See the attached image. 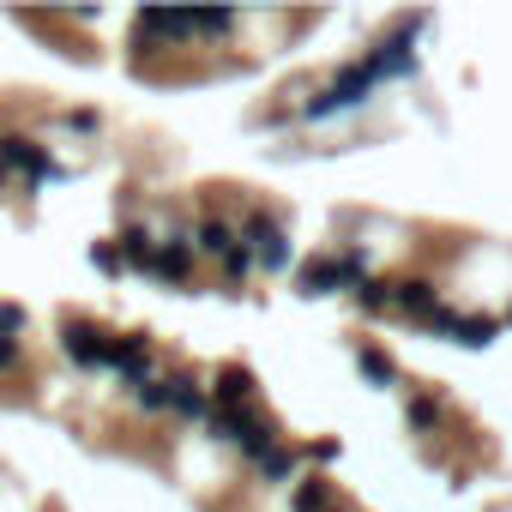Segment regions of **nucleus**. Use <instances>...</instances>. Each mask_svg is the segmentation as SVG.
I'll return each instance as SVG.
<instances>
[{
	"label": "nucleus",
	"mask_w": 512,
	"mask_h": 512,
	"mask_svg": "<svg viewBox=\"0 0 512 512\" xmlns=\"http://www.w3.org/2000/svg\"><path fill=\"white\" fill-rule=\"evenodd\" d=\"M428 19H404L392 37H380L368 55H362V67H368V79L380 85V79H410L416 73V31H422Z\"/></svg>",
	"instance_id": "1"
},
{
	"label": "nucleus",
	"mask_w": 512,
	"mask_h": 512,
	"mask_svg": "<svg viewBox=\"0 0 512 512\" xmlns=\"http://www.w3.org/2000/svg\"><path fill=\"white\" fill-rule=\"evenodd\" d=\"M241 247L253 253V266H260L266 278L290 272V235H284V223H278L272 211H253V217L241 223Z\"/></svg>",
	"instance_id": "2"
},
{
	"label": "nucleus",
	"mask_w": 512,
	"mask_h": 512,
	"mask_svg": "<svg viewBox=\"0 0 512 512\" xmlns=\"http://www.w3.org/2000/svg\"><path fill=\"white\" fill-rule=\"evenodd\" d=\"M181 37H193V13L145 7V13L133 19V55H139V61H145V55H157V49H169V43H181Z\"/></svg>",
	"instance_id": "3"
},
{
	"label": "nucleus",
	"mask_w": 512,
	"mask_h": 512,
	"mask_svg": "<svg viewBox=\"0 0 512 512\" xmlns=\"http://www.w3.org/2000/svg\"><path fill=\"white\" fill-rule=\"evenodd\" d=\"M368 91H374L368 67H362V61H350V67H338V79H332L320 97H308V103H302V115H308V121H320V115H332V109H356V103H368Z\"/></svg>",
	"instance_id": "4"
},
{
	"label": "nucleus",
	"mask_w": 512,
	"mask_h": 512,
	"mask_svg": "<svg viewBox=\"0 0 512 512\" xmlns=\"http://www.w3.org/2000/svg\"><path fill=\"white\" fill-rule=\"evenodd\" d=\"M109 338H115V332H103V326L85 320V314H67V320H61V356L79 362V368H109Z\"/></svg>",
	"instance_id": "5"
},
{
	"label": "nucleus",
	"mask_w": 512,
	"mask_h": 512,
	"mask_svg": "<svg viewBox=\"0 0 512 512\" xmlns=\"http://www.w3.org/2000/svg\"><path fill=\"white\" fill-rule=\"evenodd\" d=\"M0 169L25 175V187H43V181H55V175H61V169L49 163V151H43V145H31L25 133H0Z\"/></svg>",
	"instance_id": "6"
},
{
	"label": "nucleus",
	"mask_w": 512,
	"mask_h": 512,
	"mask_svg": "<svg viewBox=\"0 0 512 512\" xmlns=\"http://www.w3.org/2000/svg\"><path fill=\"white\" fill-rule=\"evenodd\" d=\"M109 368L121 374L127 392H139V386L151 380V338H145V332H115V338H109Z\"/></svg>",
	"instance_id": "7"
},
{
	"label": "nucleus",
	"mask_w": 512,
	"mask_h": 512,
	"mask_svg": "<svg viewBox=\"0 0 512 512\" xmlns=\"http://www.w3.org/2000/svg\"><path fill=\"white\" fill-rule=\"evenodd\" d=\"M193 253H199V247H193V235H187V229H169L145 278H157V284H187V272H193Z\"/></svg>",
	"instance_id": "8"
},
{
	"label": "nucleus",
	"mask_w": 512,
	"mask_h": 512,
	"mask_svg": "<svg viewBox=\"0 0 512 512\" xmlns=\"http://www.w3.org/2000/svg\"><path fill=\"white\" fill-rule=\"evenodd\" d=\"M169 416H181V422H205V416H211V386H205L199 374L175 368V374H169Z\"/></svg>",
	"instance_id": "9"
},
{
	"label": "nucleus",
	"mask_w": 512,
	"mask_h": 512,
	"mask_svg": "<svg viewBox=\"0 0 512 512\" xmlns=\"http://www.w3.org/2000/svg\"><path fill=\"white\" fill-rule=\"evenodd\" d=\"M253 386H260V380H253L247 362H223V368L211 374V404H217V410H241V404H253Z\"/></svg>",
	"instance_id": "10"
},
{
	"label": "nucleus",
	"mask_w": 512,
	"mask_h": 512,
	"mask_svg": "<svg viewBox=\"0 0 512 512\" xmlns=\"http://www.w3.org/2000/svg\"><path fill=\"white\" fill-rule=\"evenodd\" d=\"M205 428H211V440H229V446H241L247 434H260L266 422H260V410H253V404H241V410H217V404H211Z\"/></svg>",
	"instance_id": "11"
},
{
	"label": "nucleus",
	"mask_w": 512,
	"mask_h": 512,
	"mask_svg": "<svg viewBox=\"0 0 512 512\" xmlns=\"http://www.w3.org/2000/svg\"><path fill=\"white\" fill-rule=\"evenodd\" d=\"M392 308L410 314V320H428V314L440 308V290H434L428 278H398V284H392Z\"/></svg>",
	"instance_id": "12"
},
{
	"label": "nucleus",
	"mask_w": 512,
	"mask_h": 512,
	"mask_svg": "<svg viewBox=\"0 0 512 512\" xmlns=\"http://www.w3.org/2000/svg\"><path fill=\"white\" fill-rule=\"evenodd\" d=\"M193 247L205 253V260H217V266H223V253H229V247H241V229H235L229 217H199Z\"/></svg>",
	"instance_id": "13"
},
{
	"label": "nucleus",
	"mask_w": 512,
	"mask_h": 512,
	"mask_svg": "<svg viewBox=\"0 0 512 512\" xmlns=\"http://www.w3.org/2000/svg\"><path fill=\"white\" fill-rule=\"evenodd\" d=\"M290 512H344V506H338V488L326 476H308V482H296Z\"/></svg>",
	"instance_id": "14"
},
{
	"label": "nucleus",
	"mask_w": 512,
	"mask_h": 512,
	"mask_svg": "<svg viewBox=\"0 0 512 512\" xmlns=\"http://www.w3.org/2000/svg\"><path fill=\"white\" fill-rule=\"evenodd\" d=\"M157 247H163V241H157V235H151L145 223H127V229H121V260H127V266L151 272V260H157Z\"/></svg>",
	"instance_id": "15"
},
{
	"label": "nucleus",
	"mask_w": 512,
	"mask_h": 512,
	"mask_svg": "<svg viewBox=\"0 0 512 512\" xmlns=\"http://www.w3.org/2000/svg\"><path fill=\"white\" fill-rule=\"evenodd\" d=\"M404 422H410L416 434H434V428L446 422V398H434V392H410V404H404Z\"/></svg>",
	"instance_id": "16"
},
{
	"label": "nucleus",
	"mask_w": 512,
	"mask_h": 512,
	"mask_svg": "<svg viewBox=\"0 0 512 512\" xmlns=\"http://www.w3.org/2000/svg\"><path fill=\"white\" fill-rule=\"evenodd\" d=\"M494 338H500V320H488V314H458L452 344H464V350H488Z\"/></svg>",
	"instance_id": "17"
},
{
	"label": "nucleus",
	"mask_w": 512,
	"mask_h": 512,
	"mask_svg": "<svg viewBox=\"0 0 512 512\" xmlns=\"http://www.w3.org/2000/svg\"><path fill=\"white\" fill-rule=\"evenodd\" d=\"M356 368H362L374 386H398V362H392L380 344H356Z\"/></svg>",
	"instance_id": "18"
},
{
	"label": "nucleus",
	"mask_w": 512,
	"mask_h": 512,
	"mask_svg": "<svg viewBox=\"0 0 512 512\" xmlns=\"http://www.w3.org/2000/svg\"><path fill=\"white\" fill-rule=\"evenodd\" d=\"M350 302H356L362 314H386V308H392V284H386V278H368V284L350 290Z\"/></svg>",
	"instance_id": "19"
},
{
	"label": "nucleus",
	"mask_w": 512,
	"mask_h": 512,
	"mask_svg": "<svg viewBox=\"0 0 512 512\" xmlns=\"http://www.w3.org/2000/svg\"><path fill=\"white\" fill-rule=\"evenodd\" d=\"M91 266H97L103 278H121V272H127V260H121L115 241H91Z\"/></svg>",
	"instance_id": "20"
},
{
	"label": "nucleus",
	"mask_w": 512,
	"mask_h": 512,
	"mask_svg": "<svg viewBox=\"0 0 512 512\" xmlns=\"http://www.w3.org/2000/svg\"><path fill=\"white\" fill-rule=\"evenodd\" d=\"M133 398H139V410H151V416H163V410H169V380H145V386H139Z\"/></svg>",
	"instance_id": "21"
},
{
	"label": "nucleus",
	"mask_w": 512,
	"mask_h": 512,
	"mask_svg": "<svg viewBox=\"0 0 512 512\" xmlns=\"http://www.w3.org/2000/svg\"><path fill=\"white\" fill-rule=\"evenodd\" d=\"M260 476H266V482H290V476H296V452H290V446H278V452L260 464Z\"/></svg>",
	"instance_id": "22"
},
{
	"label": "nucleus",
	"mask_w": 512,
	"mask_h": 512,
	"mask_svg": "<svg viewBox=\"0 0 512 512\" xmlns=\"http://www.w3.org/2000/svg\"><path fill=\"white\" fill-rule=\"evenodd\" d=\"M235 25V13H193V37H223Z\"/></svg>",
	"instance_id": "23"
},
{
	"label": "nucleus",
	"mask_w": 512,
	"mask_h": 512,
	"mask_svg": "<svg viewBox=\"0 0 512 512\" xmlns=\"http://www.w3.org/2000/svg\"><path fill=\"white\" fill-rule=\"evenodd\" d=\"M0 338H13V344L25 338V308L19 302H0Z\"/></svg>",
	"instance_id": "24"
},
{
	"label": "nucleus",
	"mask_w": 512,
	"mask_h": 512,
	"mask_svg": "<svg viewBox=\"0 0 512 512\" xmlns=\"http://www.w3.org/2000/svg\"><path fill=\"white\" fill-rule=\"evenodd\" d=\"M247 272H253V253H247V247H229V253H223V278H229V284H241Z\"/></svg>",
	"instance_id": "25"
},
{
	"label": "nucleus",
	"mask_w": 512,
	"mask_h": 512,
	"mask_svg": "<svg viewBox=\"0 0 512 512\" xmlns=\"http://www.w3.org/2000/svg\"><path fill=\"white\" fill-rule=\"evenodd\" d=\"M25 362V344H13V338H0V374H13Z\"/></svg>",
	"instance_id": "26"
}]
</instances>
